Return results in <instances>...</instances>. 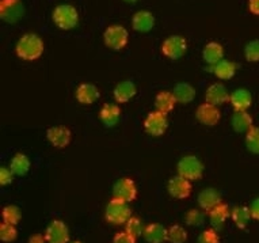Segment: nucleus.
<instances>
[{"label": "nucleus", "mask_w": 259, "mask_h": 243, "mask_svg": "<svg viewBox=\"0 0 259 243\" xmlns=\"http://www.w3.org/2000/svg\"><path fill=\"white\" fill-rule=\"evenodd\" d=\"M45 45L42 38L35 33H26L19 38L15 47V53L25 61H35L44 53Z\"/></svg>", "instance_id": "f257e3e1"}, {"label": "nucleus", "mask_w": 259, "mask_h": 243, "mask_svg": "<svg viewBox=\"0 0 259 243\" xmlns=\"http://www.w3.org/2000/svg\"><path fill=\"white\" fill-rule=\"evenodd\" d=\"M52 19L59 29L72 30L79 23V14L73 6L65 3V5L56 6L52 14Z\"/></svg>", "instance_id": "f03ea898"}, {"label": "nucleus", "mask_w": 259, "mask_h": 243, "mask_svg": "<svg viewBox=\"0 0 259 243\" xmlns=\"http://www.w3.org/2000/svg\"><path fill=\"white\" fill-rule=\"evenodd\" d=\"M105 218L107 222L114 226L126 224L127 220L132 218V209L127 207V202L113 197V200L109 201V204L106 205Z\"/></svg>", "instance_id": "7ed1b4c3"}, {"label": "nucleus", "mask_w": 259, "mask_h": 243, "mask_svg": "<svg viewBox=\"0 0 259 243\" xmlns=\"http://www.w3.org/2000/svg\"><path fill=\"white\" fill-rule=\"evenodd\" d=\"M178 175L189 181H197L204 174V163L194 155H186L183 156L177 165Z\"/></svg>", "instance_id": "20e7f679"}, {"label": "nucleus", "mask_w": 259, "mask_h": 243, "mask_svg": "<svg viewBox=\"0 0 259 243\" xmlns=\"http://www.w3.org/2000/svg\"><path fill=\"white\" fill-rule=\"evenodd\" d=\"M129 41L127 30L121 25H110L103 33V43L111 51H122Z\"/></svg>", "instance_id": "39448f33"}, {"label": "nucleus", "mask_w": 259, "mask_h": 243, "mask_svg": "<svg viewBox=\"0 0 259 243\" xmlns=\"http://www.w3.org/2000/svg\"><path fill=\"white\" fill-rule=\"evenodd\" d=\"M187 51V41L182 35H170L161 44V53L167 59L178 60L185 56Z\"/></svg>", "instance_id": "423d86ee"}, {"label": "nucleus", "mask_w": 259, "mask_h": 243, "mask_svg": "<svg viewBox=\"0 0 259 243\" xmlns=\"http://www.w3.org/2000/svg\"><path fill=\"white\" fill-rule=\"evenodd\" d=\"M168 128V121H167V114L161 111H151L144 119L145 132L153 137L163 136Z\"/></svg>", "instance_id": "0eeeda50"}, {"label": "nucleus", "mask_w": 259, "mask_h": 243, "mask_svg": "<svg viewBox=\"0 0 259 243\" xmlns=\"http://www.w3.org/2000/svg\"><path fill=\"white\" fill-rule=\"evenodd\" d=\"M25 15L21 0H0V18L7 23H17Z\"/></svg>", "instance_id": "6e6552de"}, {"label": "nucleus", "mask_w": 259, "mask_h": 243, "mask_svg": "<svg viewBox=\"0 0 259 243\" xmlns=\"http://www.w3.org/2000/svg\"><path fill=\"white\" fill-rule=\"evenodd\" d=\"M113 197L125 202H132L137 197V186L135 181L129 177L119 178L113 186Z\"/></svg>", "instance_id": "1a4fd4ad"}, {"label": "nucleus", "mask_w": 259, "mask_h": 243, "mask_svg": "<svg viewBox=\"0 0 259 243\" xmlns=\"http://www.w3.org/2000/svg\"><path fill=\"white\" fill-rule=\"evenodd\" d=\"M47 243H69V230L61 220H53L45 230Z\"/></svg>", "instance_id": "9d476101"}, {"label": "nucleus", "mask_w": 259, "mask_h": 243, "mask_svg": "<svg viewBox=\"0 0 259 243\" xmlns=\"http://www.w3.org/2000/svg\"><path fill=\"white\" fill-rule=\"evenodd\" d=\"M167 190L170 193V196L177 198V200H185V198L190 196L191 193L190 181L183 178L181 175H175L168 181Z\"/></svg>", "instance_id": "9b49d317"}, {"label": "nucleus", "mask_w": 259, "mask_h": 243, "mask_svg": "<svg viewBox=\"0 0 259 243\" xmlns=\"http://www.w3.org/2000/svg\"><path fill=\"white\" fill-rule=\"evenodd\" d=\"M196 117L201 124L206 125V127H214L220 121L221 113L217 106L205 102L197 107Z\"/></svg>", "instance_id": "f8f14e48"}, {"label": "nucleus", "mask_w": 259, "mask_h": 243, "mask_svg": "<svg viewBox=\"0 0 259 243\" xmlns=\"http://www.w3.org/2000/svg\"><path fill=\"white\" fill-rule=\"evenodd\" d=\"M71 136H72L71 131L63 125L52 127L47 131L48 141L56 148H65L71 143Z\"/></svg>", "instance_id": "ddd939ff"}, {"label": "nucleus", "mask_w": 259, "mask_h": 243, "mask_svg": "<svg viewBox=\"0 0 259 243\" xmlns=\"http://www.w3.org/2000/svg\"><path fill=\"white\" fill-rule=\"evenodd\" d=\"M231 94H228V90L223 83H213L206 89L205 93V99L206 102L214 106L224 105L225 102H230Z\"/></svg>", "instance_id": "4468645a"}, {"label": "nucleus", "mask_w": 259, "mask_h": 243, "mask_svg": "<svg viewBox=\"0 0 259 243\" xmlns=\"http://www.w3.org/2000/svg\"><path fill=\"white\" fill-rule=\"evenodd\" d=\"M198 205L204 212H210L212 209H214L217 205L221 204V196L220 193L217 192L216 189L208 188L204 189L202 192L198 194Z\"/></svg>", "instance_id": "2eb2a0df"}, {"label": "nucleus", "mask_w": 259, "mask_h": 243, "mask_svg": "<svg viewBox=\"0 0 259 243\" xmlns=\"http://www.w3.org/2000/svg\"><path fill=\"white\" fill-rule=\"evenodd\" d=\"M101 97L98 87L91 83H83L76 89V99L81 105H91Z\"/></svg>", "instance_id": "dca6fc26"}, {"label": "nucleus", "mask_w": 259, "mask_h": 243, "mask_svg": "<svg viewBox=\"0 0 259 243\" xmlns=\"http://www.w3.org/2000/svg\"><path fill=\"white\" fill-rule=\"evenodd\" d=\"M136 85L132 80H122L114 87L113 95L118 103H126L136 95Z\"/></svg>", "instance_id": "f3484780"}, {"label": "nucleus", "mask_w": 259, "mask_h": 243, "mask_svg": "<svg viewBox=\"0 0 259 243\" xmlns=\"http://www.w3.org/2000/svg\"><path fill=\"white\" fill-rule=\"evenodd\" d=\"M119 117H121V109L115 103H106L99 111V118L106 128H113L118 124Z\"/></svg>", "instance_id": "a211bd4d"}, {"label": "nucleus", "mask_w": 259, "mask_h": 243, "mask_svg": "<svg viewBox=\"0 0 259 243\" xmlns=\"http://www.w3.org/2000/svg\"><path fill=\"white\" fill-rule=\"evenodd\" d=\"M132 26L133 29L136 31H140V33H148L153 29L155 26V17H153L152 13L149 11H137L132 18Z\"/></svg>", "instance_id": "6ab92c4d"}, {"label": "nucleus", "mask_w": 259, "mask_h": 243, "mask_svg": "<svg viewBox=\"0 0 259 243\" xmlns=\"http://www.w3.org/2000/svg\"><path fill=\"white\" fill-rule=\"evenodd\" d=\"M167 234L168 228L159 223H151L145 227L143 236L148 243H164L167 242Z\"/></svg>", "instance_id": "aec40b11"}, {"label": "nucleus", "mask_w": 259, "mask_h": 243, "mask_svg": "<svg viewBox=\"0 0 259 243\" xmlns=\"http://www.w3.org/2000/svg\"><path fill=\"white\" fill-rule=\"evenodd\" d=\"M231 125L235 132L247 133L254 125H252V117H251L247 110H235V113L231 117Z\"/></svg>", "instance_id": "412c9836"}, {"label": "nucleus", "mask_w": 259, "mask_h": 243, "mask_svg": "<svg viewBox=\"0 0 259 243\" xmlns=\"http://www.w3.org/2000/svg\"><path fill=\"white\" fill-rule=\"evenodd\" d=\"M202 59L209 65H216L217 63H220L221 60H224V48L214 41L208 43L202 51Z\"/></svg>", "instance_id": "4be33fe9"}, {"label": "nucleus", "mask_w": 259, "mask_h": 243, "mask_svg": "<svg viewBox=\"0 0 259 243\" xmlns=\"http://www.w3.org/2000/svg\"><path fill=\"white\" fill-rule=\"evenodd\" d=\"M230 102L235 110H247L252 103V95L248 90L238 89L231 94Z\"/></svg>", "instance_id": "5701e85b"}, {"label": "nucleus", "mask_w": 259, "mask_h": 243, "mask_svg": "<svg viewBox=\"0 0 259 243\" xmlns=\"http://www.w3.org/2000/svg\"><path fill=\"white\" fill-rule=\"evenodd\" d=\"M208 215L209 219H210V224H212L214 230H220L221 227L225 224V222H227V219L231 216L228 205L223 204V202L220 205H217L214 209H212Z\"/></svg>", "instance_id": "b1692460"}, {"label": "nucleus", "mask_w": 259, "mask_h": 243, "mask_svg": "<svg viewBox=\"0 0 259 243\" xmlns=\"http://www.w3.org/2000/svg\"><path fill=\"white\" fill-rule=\"evenodd\" d=\"M177 103L178 102H177L174 94L170 93V91H160V93L155 97V107H156V110L161 111V113H164V114L174 110V107Z\"/></svg>", "instance_id": "393cba45"}, {"label": "nucleus", "mask_w": 259, "mask_h": 243, "mask_svg": "<svg viewBox=\"0 0 259 243\" xmlns=\"http://www.w3.org/2000/svg\"><path fill=\"white\" fill-rule=\"evenodd\" d=\"M172 94L177 102L186 105V103L193 102V99L196 98V89L189 83H178L172 90Z\"/></svg>", "instance_id": "a878e982"}, {"label": "nucleus", "mask_w": 259, "mask_h": 243, "mask_svg": "<svg viewBox=\"0 0 259 243\" xmlns=\"http://www.w3.org/2000/svg\"><path fill=\"white\" fill-rule=\"evenodd\" d=\"M236 64L230 61V60H221L220 63H217L216 65H213V73L216 75L221 80H228L232 79L236 73Z\"/></svg>", "instance_id": "bb28decb"}, {"label": "nucleus", "mask_w": 259, "mask_h": 243, "mask_svg": "<svg viewBox=\"0 0 259 243\" xmlns=\"http://www.w3.org/2000/svg\"><path fill=\"white\" fill-rule=\"evenodd\" d=\"M231 219L232 222L235 223V226L240 228V230H244L248 223L252 218H251V212L248 207H244V205H238L232 209L231 212Z\"/></svg>", "instance_id": "cd10ccee"}, {"label": "nucleus", "mask_w": 259, "mask_h": 243, "mask_svg": "<svg viewBox=\"0 0 259 243\" xmlns=\"http://www.w3.org/2000/svg\"><path fill=\"white\" fill-rule=\"evenodd\" d=\"M30 167H31V162L25 154L14 155V158L10 162V169L14 173V175H19V177L27 174Z\"/></svg>", "instance_id": "c85d7f7f"}, {"label": "nucleus", "mask_w": 259, "mask_h": 243, "mask_svg": "<svg viewBox=\"0 0 259 243\" xmlns=\"http://www.w3.org/2000/svg\"><path fill=\"white\" fill-rule=\"evenodd\" d=\"M2 218H3V222L5 223L17 226V224H19L22 219L21 209L18 208L17 205H7L2 211Z\"/></svg>", "instance_id": "c756f323"}, {"label": "nucleus", "mask_w": 259, "mask_h": 243, "mask_svg": "<svg viewBox=\"0 0 259 243\" xmlns=\"http://www.w3.org/2000/svg\"><path fill=\"white\" fill-rule=\"evenodd\" d=\"M187 240V231L179 224H174L168 228L167 242L168 243H185Z\"/></svg>", "instance_id": "7c9ffc66"}, {"label": "nucleus", "mask_w": 259, "mask_h": 243, "mask_svg": "<svg viewBox=\"0 0 259 243\" xmlns=\"http://www.w3.org/2000/svg\"><path fill=\"white\" fill-rule=\"evenodd\" d=\"M246 147L252 154L259 155V128L252 127V128L246 133Z\"/></svg>", "instance_id": "2f4dec72"}, {"label": "nucleus", "mask_w": 259, "mask_h": 243, "mask_svg": "<svg viewBox=\"0 0 259 243\" xmlns=\"http://www.w3.org/2000/svg\"><path fill=\"white\" fill-rule=\"evenodd\" d=\"M185 222L190 227H201L205 223V212L200 209H190L185 216Z\"/></svg>", "instance_id": "473e14b6"}, {"label": "nucleus", "mask_w": 259, "mask_h": 243, "mask_svg": "<svg viewBox=\"0 0 259 243\" xmlns=\"http://www.w3.org/2000/svg\"><path fill=\"white\" fill-rule=\"evenodd\" d=\"M144 230L145 227L144 224H143V222H141L139 218H135V216H132V218L129 219L126 222V224H125V231L129 232L131 235H133L135 238H139V236H141V235L144 234Z\"/></svg>", "instance_id": "72a5a7b5"}, {"label": "nucleus", "mask_w": 259, "mask_h": 243, "mask_svg": "<svg viewBox=\"0 0 259 243\" xmlns=\"http://www.w3.org/2000/svg\"><path fill=\"white\" fill-rule=\"evenodd\" d=\"M244 57L250 63L259 61V39H252L244 47Z\"/></svg>", "instance_id": "f704fd0d"}, {"label": "nucleus", "mask_w": 259, "mask_h": 243, "mask_svg": "<svg viewBox=\"0 0 259 243\" xmlns=\"http://www.w3.org/2000/svg\"><path fill=\"white\" fill-rule=\"evenodd\" d=\"M17 235H18V231L15 228V226L13 224H9V223H2L0 224V239L6 243H10L13 242L17 239Z\"/></svg>", "instance_id": "c9c22d12"}, {"label": "nucleus", "mask_w": 259, "mask_h": 243, "mask_svg": "<svg viewBox=\"0 0 259 243\" xmlns=\"http://www.w3.org/2000/svg\"><path fill=\"white\" fill-rule=\"evenodd\" d=\"M198 243H220V238L214 228H209L198 235Z\"/></svg>", "instance_id": "e433bc0d"}, {"label": "nucleus", "mask_w": 259, "mask_h": 243, "mask_svg": "<svg viewBox=\"0 0 259 243\" xmlns=\"http://www.w3.org/2000/svg\"><path fill=\"white\" fill-rule=\"evenodd\" d=\"M113 243H136V238L126 231H121L114 235Z\"/></svg>", "instance_id": "4c0bfd02"}, {"label": "nucleus", "mask_w": 259, "mask_h": 243, "mask_svg": "<svg viewBox=\"0 0 259 243\" xmlns=\"http://www.w3.org/2000/svg\"><path fill=\"white\" fill-rule=\"evenodd\" d=\"M14 179V173L11 171V169L10 167H2L0 169V184L3 185V186H6V185H9L13 182Z\"/></svg>", "instance_id": "58836bf2"}, {"label": "nucleus", "mask_w": 259, "mask_h": 243, "mask_svg": "<svg viewBox=\"0 0 259 243\" xmlns=\"http://www.w3.org/2000/svg\"><path fill=\"white\" fill-rule=\"evenodd\" d=\"M248 208H250L251 218L255 219V220H259V197H256V198L251 202V205Z\"/></svg>", "instance_id": "ea45409f"}, {"label": "nucleus", "mask_w": 259, "mask_h": 243, "mask_svg": "<svg viewBox=\"0 0 259 243\" xmlns=\"http://www.w3.org/2000/svg\"><path fill=\"white\" fill-rule=\"evenodd\" d=\"M248 10L251 14L259 15V0H248Z\"/></svg>", "instance_id": "a19ab883"}, {"label": "nucleus", "mask_w": 259, "mask_h": 243, "mask_svg": "<svg viewBox=\"0 0 259 243\" xmlns=\"http://www.w3.org/2000/svg\"><path fill=\"white\" fill-rule=\"evenodd\" d=\"M29 243H47V239H45V236H42V235L35 234L30 236Z\"/></svg>", "instance_id": "79ce46f5"}, {"label": "nucleus", "mask_w": 259, "mask_h": 243, "mask_svg": "<svg viewBox=\"0 0 259 243\" xmlns=\"http://www.w3.org/2000/svg\"><path fill=\"white\" fill-rule=\"evenodd\" d=\"M123 2H126V3H136L137 0H123Z\"/></svg>", "instance_id": "37998d69"}, {"label": "nucleus", "mask_w": 259, "mask_h": 243, "mask_svg": "<svg viewBox=\"0 0 259 243\" xmlns=\"http://www.w3.org/2000/svg\"><path fill=\"white\" fill-rule=\"evenodd\" d=\"M69 243H81V242H79V240H73V242H69Z\"/></svg>", "instance_id": "c03bdc74"}]
</instances>
